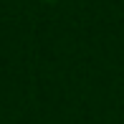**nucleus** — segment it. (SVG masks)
I'll use <instances>...</instances> for the list:
<instances>
[{"mask_svg":"<svg viewBox=\"0 0 124 124\" xmlns=\"http://www.w3.org/2000/svg\"><path fill=\"white\" fill-rule=\"evenodd\" d=\"M46 3H53V0H46Z\"/></svg>","mask_w":124,"mask_h":124,"instance_id":"nucleus-1","label":"nucleus"}]
</instances>
